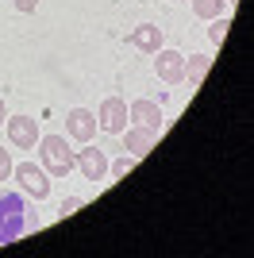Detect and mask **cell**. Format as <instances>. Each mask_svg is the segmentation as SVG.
<instances>
[{"mask_svg":"<svg viewBox=\"0 0 254 258\" xmlns=\"http://www.w3.org/2000/svg\"><path fill=\"white\" fill-rule=\"evenodd\" d=\"M4 119H8V108H4V97H0V123H4Z\"/></svg>","mask_w":254,"mask_h":258,"instance_id":"obj_19","label":"cell"},{"mask_svg":"<svg viewBox=\"0 0 254 258\" xmlns=\"http://www.w3.org/2000/svg\"><path fill=\"white\" fill-rule=\"evenodd\" d=\"M74 208H81V197H70V201H66V205H62V216H70V212H74Z\"/></svg>","mask_w":254,"mask_h":258,"instance_id":"obj_18","label":"cell"},{"mask_svg":"<svg viewBox=\"0 0 254 258\" xmlns=\"http://www.w3.org/2000/svg\"><path fill=\"white\" fill-rule=\"evenodd\" d=\"M154 74H158V81H166V85L185 81V54H181V50H169V46L154 50Z\"/></svg>","mask_w":254,"mask_h":258,"instance_id":"obj_5","label":"cell"},{"mask_svg":"<svg viewBox=\"0 0 254 258\" xmlns=\"http://www.w3.org/2000/svg\"><path fill=\"white\" fill-rule=\"evenodd\" d=\"M66 135L74 143H93L96 135V116L89 112V108H74L70 116H66Z\"/></svg>","mask_w":254,"mask_h":258,"instance_id":"obj_10","label":"cell"},{"mask_svg":"<svg viewBox=\"0 0 254 258\" xmlns=\"http://www.w3.org/2000/svg\"><path fill=\"white\" fill-rule=\"evenodd\" d=\"M208 23H212V27H208V39L220 46L223 39H227V27H231V23H227V16H216V20H208Z\"/></svg>","mask_w":254,"mask_h":258,"instance_id":"obj_15","label":"cell"},{"mask_svg":"<svg viewBox=\"0 0 254 258\" xmlns=\"http://www.w3.org/2000/svg\"><path fill=\"white\" fill-rule=\"evenodd\" d=\"M208 70H212V58H208V54H193V58H185V77H189L193 85H201Z\"/></svg>","mask_w":254,"mask_h":258,"instance_id":"obj_12","label":"cell"},{"mask_svg":"<svg viewBox=\"0 0 254 258\" xmlns=\"http://www.w3.org/2000/svg\"><path fill=\"white\" fill-rule=\"evenodd\" d=\"M39 8V0H16V12H35Z\"/></svg>","mask_w":254,"mask_h":258,"instance_id":"obj_17","label":"cell"},{"mask_svg":"<svg viewBox=\"0 0 254 258\" xmlns=\"http://www.w3.org/2000/svg\"><path fill=\"white\" fill-rule=\"evenodd\" d=\"M131 119H127V104L119 97H108L104 104L96 108V131H108V135H119Z\"/></svg>","mask_w":254,"mask_h":258,"instance_id":"obj_6","label":"cell"},{"mask_svg":"<svg viewBox=\"0 0 254 258\" xmlns=\"http://www.w3.org/2000/svg\"><path fill=\"white\" fill-rule=\"evenodd\" d=\"M39 166L50 173V181H62L77 170V151L62 135H39Z\"/></svg>","mask_w":254,"mask_h":258,"instance_id":"obj_1","label":"cell"},{"mask_svg":"<svg viewBox=\"0 0 254 258\" xmlns=\"http://www.w3.org/2000/svg\"><path fill=\"white\" fill-rule=\"evenodd\" d=\"M12 166H16V162H12V151L0 147V181H12Z\"/></svg>","mask_w":254,"mask_h":258,"instance_id":"obj_16","label":"cell"},{"mask_svg":"<svg viewBox=\"0 0 254 258\" xmlns=\"http://www.w3.org/2000/svg\"><path fill=\"white\" fill-rule=\"evenodd\" d=\"M12 177L20 181V193H27L31 201H46L50 197V173L42 170L39 162H16Z\"/></svg>","mask_w":254,"mask_h":258,"instance_id":"obj_2","label":"cell"},{"mask_svg":"<svg viewBox=\"0 0 254 258\" xmlns=\"http://www.w3.org/2000/svg\"><path fill=\"white\" fill-rule=\"evenodd\" d=\"M27 231V216H23V201L16 193H0V247L12 243L16 235Z\"/></svg>","mask_w":254,"mask_h":258,"instance_id":"obj_3","label":"cell"},{"mask_svg":"<svg viewBox=\"0 0 254 258\" xmlns=\"http://www.w3.org/2000/svg\"><path fill=\"white\" fill-rule=\"evenodd\" d=\"M4 135L16 151H35L39 147V119L31 116H8L4 119Z\"/></svg>","mask_w":254,"mask_h":258,"instance_id":"obj_4","label":"cell"},{"mask_svg":"<svg viewBox=\"0 0 254 258\" xmlns=\"http://www.w3.org/2000/svg\"><path fill=\"white\" fill-rule=\"evenodd\" d=\"M127 119H131V123H139V127L158 131V127H162V104H158V100H150V97L131 100V104H127Z\"/></svg>","mask_w":254,"mask_h":258,"instance_id":"obj_9","label":"cell"},{"mask_svg":"<svg viewBox=\"0 0 254 258\" xmlns=\"http://www.w3.org/2000/svg\"><path fill=\"white\" fill-rule=\"evenodd\" d=\"M127 43L135 46V50H143V54H154V50L166 46V39H162V27H154V23H139V27H131Z\"/></svg>","mask_w":254,"mask_h":258,"instance_id":"obj_11","label":"cell"},{"mask_svg":"<svg viewBox=\"0 0 254 258\" xmlns=\"http://www.w3.org/2000/svg\"><path fill=\"white\" fill-rule=\"evenodd\" d=\"M193 12L201 16V20H216L227 12V0H193Z\"/></svg>","mask_w":254,"mask_h":258,"instance_id":"obj_13","label":"cell"},{"mask_svg":"<svg viewBox=\"0 0 254 258\" xmlns=\"http://www.w3.org/2000/svg\"><path fill=\"white\" fill-rule=\"evenodd\" d=\"M227 4H235V0H227Z\"/></svg>","mask_w":254,"mask_h":258,"instance_id":"obj_20","label":"cell"},{"mask_svg":"<svg viewBox=\"0 0 254 258\" xmlns=\"http://www.w3.org/2000/svg\"><path fill=\"white\" fill-rule=\"evenodd\" d=\"M135 162H139V158H131V154H127V158H123V154H119L116 162H108V173L123 181V173H131V170H135Z\"/></svg>","mask_w":254,"mask_h":258,"instance_id":"obj_14","label":"cell"},{"mask_svg":"<svg viewBox=\"0 0 254 258\" xmlns=\"http://www.w3.org/2000/svg\"><path fill=\"white\" fill-rule=\"evenodd\" d=\"M119 135H123V151L131 154V158H143V154H150V151H154V139H158V131L139 127V123H127Z\"/></svg>","mask_w":254,"mask_h":258,"instance_id":"obj_8","label":"cell"},{"mask_svg":"<svg viewBox=\"0 0 254 258\" xmlns=\"http://www.w3.org/2000/svg\"><path fill=\"white\" fill-rule=\"evenodd\" d=\"M77 170H81L85 181H104V177H108L104 151H96L93 143H81V151H77Z\"/></svg>","mask_w":254,"mask_h":258,"instance_id":"obj_7","label":"cell"}]
</instances>
